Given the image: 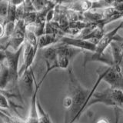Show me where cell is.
<instances>
[{
    "label": "cell",
    "instance_id": "1",
    "mask_svg": "<svg viewBox=\"0 0 123 123\" xmlns=\"http://www.w3.org/2000/svg\"><path fill=\"white\" fill-rule=\"evenodd\" d=\"M68 92L63 99V106L66 109L65 123H73L78 120L86 111L90 90L83 86L76 78L72 68H68Z\"/></svg>",
    "mask_w": 123,
    "mask_h": 123
},
{
    "label": "cell",
    "instance_id": "2",
    "mask_svg": "<svg viewBox=\"0 0 123 123\" xmlns=\"http://www.w3.org/2000/svg\"><path fill=\"white\" fill-rule=\"evenodd\" d=\"M104 104L117 109H123V92L122 90L108 88L102 91L95 92L92 98L88 102L86 110L95 104Z\"/></svg>",
    "mask_w": 123,
    "mask_h": 123
},
{
    "label": "cell",
    "instance_id": "3",
    "mask_svg": "<svg viewBox=\"0 0 123 123\" xmlns=\"http://www.w3.org/2000/svg\"><path fill=\"white\" fill-rule=\"evenodd\" d=\"M26 31L27 26L24 20H18L15 22L14 30L9 38V42H8L7 49L14 52L17 51L24 44Z\"/></svg>",
    "mask_w": 123,
    "mask_h": 123
},
{
    "label": "cell",
    "instance_id": "4",
    "mask_svg": "<svg viewBox=\"0 0 123 123\" xmlns=\"http://www.w3.org/2000/svg\"><path fill=\"white\" fill-rule=\"evenodd\" d=\"M102 69L104 72L102 81L109 84L110 88L123 92V75L119 67L105 66Z\"/></svg>",
    "mask_w": 123,
    "mask_h": 123
},
{
    "label": "cell",
    "instance_id": "5",
    "mask_svg": "<svg viewBox=\"0 0 123 123\" xmlns=\"http://www.w3.org/2000/svg\"><path fill=\"white\" fill-rule=\"evenodd\" d=\"M38 50V45H34L29 42L25 41L23 44L22 50V64L18 70V76L20 77L25 71L32 67V65L36 56L37 52Z\"/></svg>",
    "mask_w": 123,
    "mask_h": 123
},
{
    "label": "cell",
    "instance_id": "6",
    "mask_svg": "<svg viewBox=\"0 0 123 123\" xmlns=\"http://www.w3.org/2000/svg\"><path fill=\"white\" fill-rule=\"evenodd\" d=\"M58 43L66 45L72 48L86 51L89 52H95L96 51V43L82 38H73V37H60Z\"/></svg>",
    "mask_w": 123,
    "mask_h": 123
},
{
    "label": "cell",
    "instance_id": "7",
    "mask_svg": "<svg viewBox=\"0 0 123 123\" xmlns=\"http://www.w3.org/2000/svg\"><path fill=\"white\" fill-rule=\"evenodd\" d=\"M122 28H123V21L118 26L115 27L112 30L103 35L101 39L96 43V51L95 52L98 54H102L105 52V49L111 45L113 42H122L123 38L121 36H117L118 32Z\"/></svg>",
    "mask_w": 123,
    "mask_h": 123
},
{
    "label": "cell",
    "instance_id": "8",
    "mask_svg": "<svg viewBox=\"0 0 123 123\" xmlns=\"http://www.w3.org/2000/svg\"><path fill=\"white\" fill-rule=\"evenodd\" d=\"M35 83H36V78H35L33 69L32 67L25 71L19 77L18 86H20L22 89L25 92V93L30 95L31 97H32L35 90V88L33 86Z\"/></svg>",
    "mask_w": 123,
    "mask_h": 123
},
{
    "label": "cell",
    "instance_id": "9",
    "mask_svg": "<svg viewBox=\"0 0 123 123\" xmlns=\"http://www.w3.org/2000/svg\"><path fill=\"white\" fill-rule=\"evenodd\" d=\"M57 35L54 34H44L38 38V49H43L48 48L53 45H56L59 41Z\"/></svg>",
    "mask_w": 123,
    "mask_h": 123
},
{
    "label": "cell",
    "instance_id": "10",
    "mask_svg": "<svg viewBox=\"0 0 123 123\" xmlns=\"http://www.w3.org/2000/svg\"><path fill=\"white\" fill-rule=\"evenodd\" d=\"M9 84H12V76L9 67L4 62L0 65V90H6Z\"/></svg>",
    "mask_w": 123,
    "mask_h": 123
},
{
    "label": "cell",
    "instance_id": "11",
    "mask_svg": "<svg viewBox=\"0 0 123 123\" xmlns=\"http://www.w3.org/2000/svg\"><path fill=\"white\" fill-rule=\"evenodd\" d=\"M6 18L0 17V45L7 49V45L9 42V38L6 36Z\"/></svg>",
    "mask_w": 123,
    "mask_h": 123
},
{
    "label": "cell",
    "instance_id": "12",
    "mask_svg": "<svg viewBox=\"0 0 123 123\" xmlns=\"http://www.w3.org/2000/svg\"><path fill=\"white\" fill-rule=\"evenodd\" d=\"M37 109H38V123H52L50 118L47 113H45L44 109H42L41 104L38 99L37 102Z\"/></svg>",
    "mask_w": 123,
    "mask_h": 123
},
{
    "label": "cell",
    "instance_id": "13",
    "mask_svg": "<svg viewBox=\"0 0 123 123\" xmlns=\"http://www.w3.org/2000/svg\"><path fill=\"white\" fill-rule=\"evenodd\" d=\"M8 6H9V1H0V17H6Z\"/></svg>",
    "mask_w": 123,
    "mask_h": 123
},
{
    "label": "cell",
    "instance_id": "14",
    "mask_svg": "<svg viewBox=\"0 0 123 123\" xmlns=\"http://www.w3.org/2000/svg\"><path fill=\"white\" fill-rule=\"evenodd\" d=\"M111 6L118 13H123V2H111Z\"/></svg>",
    "mask_w": 123,
    "mask_h": 123
},
{
    "label": "cell",
    "instance_id": "15",
    "mask_svg": "<svg viewBox=\"0 0 123 123\" xmlns=\"http://www.w3.org/2000/svg\"><path fill=\"white\" fill-rule=\"evenodd\" d=\"M6 59V50L0 49V65L3 63Z\"/></svg>",
    "mask_w": 123,
    "mask_h": 123
},
{
    "label": "cell",
    "instance_id": "16",
    "mask_svg": "<svg viewBox=\"0 0 123 123\" xmlns=\"http://www.w3.org/2000/svg\"><path fill=\"white\" fill-rule=\"evenodd\" d=\"M120 115H119V109L115 108V123H119Z\"/></svg>",
    "mask_w": 123,
    "mask_h": 123
},
{
    "label": "cell",
    "instance_id": "17",
    "mask_svg": "<svg viewBox=\"0 0 123 123\" xmlns=\"http://www.w3.org/2000/svg\"><path fill=\"white\" fill-rule=\"evenodd\" d=\"M95 123H110L109 119L108 118H99L98 120Z\"/></svg>",
    "mask_w": 123,
    "mask_h": 123
},
{
    "label": "cell",
    "instance_id": "18",
    "mask_svg": "<svg viewBox=\"0 0 123 123\" xmlns=\"http://www.w3.org/2000/svg\"><path fill=\"white\" fill-rule=\"evenodd\" d=\"M119 68H123V55H122V58L121 63H120V65H119Z\"/></svg>",
    "mask_w": 123,
    "mask_h": 123
},
{
    "label": "cell",
    "instance_id": "19",
    "mask_svg": "<svg viewBox=\"0 0 123 123\" xmlns=\"http://www.w3.org/2000/svg\"><path fill=\"white\" fill-rule=\"evenodd\" d=\"M0 49H2V50H6V49L5 47H3V46H2L1 45H0Z\"/></svg>",
    "mask_w": 123,
    "mask_h": 123
},
{
    "label": "cell",
    "instance_id": "20",
    "mask_svg": "<svg viewBox=\"0 0 123 123\" xmlns=\"http://www.w3.org/2000/svg\"><path fill=\"white\" fill-rule=\"evenodd\" d=\"M122 47L123 48V41L122 42Z\"/></svg>",
    "mask_w": 123,
    "mask_h": 123
},
{
    "label": "cell",
    "instance_id": "21",
    "mask_svg": "<svg viewBox=\"0 0 123 123\" xmlns=\"http://www.w3.org/2000/svg\"><path fill=\"white\" fill-rule=\"evenodd\" d=\"M73 123H77V122H73Z\"/></svg>",
    "mask_w": 123,
    "mask_h": 123
}]
</instances>
